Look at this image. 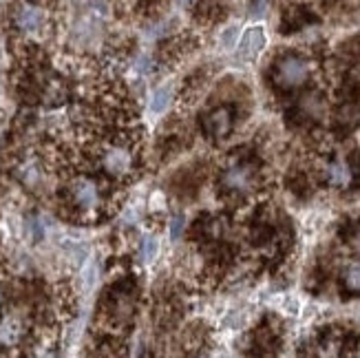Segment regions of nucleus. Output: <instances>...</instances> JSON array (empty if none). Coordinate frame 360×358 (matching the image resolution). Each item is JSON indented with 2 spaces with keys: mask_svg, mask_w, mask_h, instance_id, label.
I'll use <instances>...</instances> for the list:
<instances>
[{
  "mask_svg": "<svg viewBox=\"0 0 360 358\" xmlns=\"http://www.w3.org/2000/svg\"><path fill=\"white\" fill-rule=\"evenodd\" d=\"M62 206L77 219H100L111 212L113 191L104 179L82 170V173L69 175L65 188H62Z\"/></svg>",
  "mask_w": 360,
  "mask_h": 358,
  "instance_id": "1",
  "label": "nucleus"
},
{
  "mask_svg": "<svg viewBox=\"0 0 360 358\" xmlns=\"http://www.w3.org/2000/svg\"><path fill=\"white\" fill-rule=\"evenodd\" d=\"M11 25L25 40H42L51 29V18L44 5L36 0H22L11 13Z\"/></svg>",
  "mask_w": 360,
  "mask_h": 358,
  "instance_id": "2",
  "label": "nucleus"
},
{
  "mask_svg": "<svg viewBox=\"0 0 360 358\" xmlns=\"http://www.w3.org/2000/svg\"><path fill=\"white\" fill-rule=\"evenodd\" d=\"M311 71H314V65H311L307 58L288 53L283 58H278V62L274 65L272 80H274V87L281 91H294V89H301L309 80Z\"/></svg>",
  "mask_w": 360,
  "mask_h": 358,
  "instance_id": "3",
  "label": "nucleus"
},
{
  "mask_svg": "<svg viewBox=\"0 0 360 358\" xmlns=\"http://www.w3.org/2000/svg\"><path fill=\"white\" fill-rule=\"evenodd\" d=\"M224 191L234 195H250L259 186V168L250 160H232L221 175Z\"/></svg>",
  "mask_w": 360,
  "mask_h": 358,
  "instance_id": "4",
  "label": "nucleus"
},
{
  "mask_svg": "<svg viewBox=\"0 0 360 358\" xmlns=\"http://www.w3.org/2000/svg\"><path fill=\"white\" fill-rule=\"evenodd\" d=\"M135 312V303H133V292L131 290H120L113 292L111 297L104 301V319L108 323V328H122V325H129Z\"/></svg>",
  "mask_w": 360,
  "mask_h": 358,
  "instance_id": "5",
  "label": "nucleus"
},
{
  "mask_svg": "<svg viewBox=\"0 0 360 358\" xmlns=\"http://www.w3.org/2000/svg\"><path fill=\"white\" fill-rule=\"evenodd\" d=\"M234 127V115L230 106H217L203 117V131H206L212 139H221L230 135Z\"/></svg>",
  "mask_w": 360,
  "mask_h": 358,
  "instance_id": "6",
  "label": "nucleus"
},
{
  "mask_svg": "<svg viewBox=\"0 0 360 358\" xmlns=\"http://www.w3.org/2000/svg\"><path fill=\"white\" fill-rule=\"evenodd\" d=\"M265 46V34H263V29L261 27H252V29H248L243 38H241V46H239V56L243 60H255L261 49Z\"/></svg>",
  "mask_w": 360,
  "mask_h": 358,
  "instance_id": "7",
  "label": "nucleus"
},
{
  "mask_svg": "<svg viewBox=\"0 0 360 358\" xmlns=\"http://www.w3.org/2000/svg\"><path fill=\"white\" fill-rule=\"evenodd\" d=\"M323 175H325V181L330 186H334V188H347V186L352 184V168L342 160H334V162L327 164Z\"/></svg>",
  "mask_w": 360,
  "mask_h": 358,
  "instance_id": "8",
  "label": "nucleus"
},
{
  "mask_svg": "<svg viewBox=\"0 0 360 358\" xmlns=\"http://www.w3.org/2000/svg\"><path fill=\"white\" fill-rule=\"evenodd\" d=\"M342 288L352 294H360V261H354L342 270Z\"/></svg>",
  "mask_w": 360,
  "mask_h": 358,
  "instance_id": "9",
  "label": "nucleus"
},
{
  "mask_svg": "<svg viewBox=\"0 0 360 358\" xmlns=\"http://www.w3.org/2000/svg\"><path fill=\"white\" fill-rule=\"evenodd\" d=\"M336 117H338V124H340V127H345V129L356 127V124L360 122V104H358V102H347V104H342Z\"/></svg>",
  "mask_w": 360,
  "mask_h": 358,
  "instance_id": "10",
  "label": "nucleus"
},
{
  "mask_svg": "<svg viewBox=\"0 0 360 358\" xmlns=\"http://www.w3.org/2000/svg\"><path fill=\"white\" fill-rule=\"evenodd\" d=\"M168 104H170V89L162 87V89L155 91L153 102H150V108H153V111H155V113H164Z\"/></svg>",
  "mask_w": 360,
  "mask_h": 358,
  "instance_id": "11",
  "label": "nucleus"
},
{
  "mask_svg": "<svg viewBox=\"0 0 360 358\" xmlns=\"http://www.w3.org/2000/svg\"><path fill=\"white\" fill-rule=\"evenodd\" d=\"M237 38H239V29L237 27H228L224 31V36H221V46H224V49H232L234 42H237Z\"/></svg>",
  "mask_w": 360,
  "mask_h": 358,
  "instance_id": "12",
  "label": "nucleus"
},
{
  "mask_svg": "<svg viewBox=\"0 0 360 358\" xmlns=\"http://www.w3.org/2000/svg\"><path fill=\"white\" fill-rule=\"evenodd\" d=\"M265 11H268V0H250V13L255 15H265Z\"/></svg>",
  "mask_w": 360,
  "mask_h": 358,
  "instance_id": "13",
  "label": "nucleus"
},
{
  "mask_svg": "<svg viewBox=\"0 0 360 358\" xmlns=\"http://www.w3.org/2000/svg\"><path fill=\"white\" fill-rule=\"evenodd\" d=\"M155 255H158V241L146 239V241H144V257L150 261V259H155Z\"/></svg>",
  "mask_w": 360,
  "mask_h": 358,
  "instance_id": "14",
  "label": "nucleus"
},
{
  "mask_svg": "<svg viewBox=\"0 0 360 358\" xmlns=\"http://www.w3.org/2000/svg\"><path fill=\"white\" fill-rule=\"evenodd\" d=\"M181 228H184V219H181V217H177V219H173V224H170V237L177 239L181 235Z\"/></svg>",
  "mask_w": 360,
  "mask_h": 358,
  "instance_id": "15",
  "label": "nucleus"
},
{
  "mask_svg": "<svg viewBox=\"0 0 360 358\" xmlns=\"http://www.w3.org/2000/svg\"><path fill=\"white\" fill-rule=\"evenodd\" d=\"M354 245H356V248H358V250H360V235H358V237L354 239Z\"/></svg>",
  "mask_w": 360,
  "mask_h": 358,
  "instance_id": "16",
  "label": "nucleus"
},
{
  "mask_svg": "<svg viewBox=\"0 0 360 358\" xmlns=\"http://www.w3.org/2000/svg\"><path fill=\"white\" fill-rule=\"evenodd\" d=\"M184 3H186V0H184Z\"/></svg>",
  "mask_w": 360,
  "mask_h": 358,
  "instance_id": "17",
  "label": "nucleus"
}]
</instances>
